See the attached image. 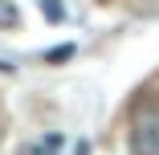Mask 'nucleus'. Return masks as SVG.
I'll return each instance as SVG.
<instances>
[{
    "label": "nucleus",
    "mask_w": 159,
    "mask_h": 155,
    "mask_svg": "<svg viewBox=\"0 0 159 155\" xmlns=\"http://www.w3.org/2000/svg\"><path fill=\"white\" fill-rule=\"evenodd\" d=\"M131 151L135 155H159V118L155 122H139L131 131Z\"/></svg>",
    "instance_id": "obj_1"
},
{
    "label": "nucleus",
    "mask_w": 159,
    "mask_h": 155,
    "mask_svg": "<svg viewBox=\"0 0 159 155\" xmlns=\"http://www.w3.org/2000/svg\"><path fill=\"white\" fill-rule=\"evenodd\" d=\"M20 25V8L12 0H0V29H16Z\"/></svg>",
    "instance_id": "obj_2"
},
{
    "label": "nucleus",
    "mask_w": 159,
    "mask_h": 155,
    "mask_svg": "<svg viewBox=\"0 0 159 155\" xmlns=\"http://www.w3.org/2000/svg\"><path fill=\"white\" fill-rule=\"evenodd\" d=\"M57 151H61V135H45L41 143L29 147V155H57Z\"/></svg>",
    "instance_id": "obj_3"
},
{
    "label": "nucleus",
    "mask_w": 159,
    "mask_h": 155,
    "mask_svg": "<svg viewBox=\"0 0 159 155\" xmlns=\"http://www.w3.org/2000/svg\"><path fill=\"white\" fill-rule=\"evenodd\" d=\"M41 12H45L49 25H61V21H66V4H61V0H41Z\"/></svg>",
    "instance_id": "obj_4"
},
{
    "label": "nucleus",
    "mask_w": 159,
    "mask_h": 155,
    "mask_svg": "<svg viewBox=\"0 0 159 155\" xmlns=\"http://www.w3.org/2000/svg\"><path fill=\"white\" fill-rule=\"evenodd\" d=\"M70 53H74V49H70V45H61V49H49V53H45V57H49V61H66V57H70Z\"/></svg>",
    "instance_id": "obj_5"
}]
</instances>
